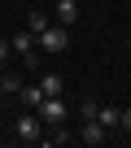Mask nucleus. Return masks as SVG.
I'll list each match as a JSON object with an SVG mask.
<instances>
[{
  "mask_svg": "<svg viewBox=\"0 0 131 148\" xmlns=\"http://www.w3.org/2000/svg\"><path fill=\"white\" fill-rule=\"evenodd\" d=\"M0 96H5V83H0Z\"/></svg>",
  "mask_w": 131,
  "mask_h": 148,
  "instance_id": "nucleus-15",
  "label": "nucleus"
},
{
  "mask_svg": "<svg viewBox=\"0 0 131 148\" xmlns=\"http://www.w3.org/2000/svg\"><path fill=\"white\" fill-rule=\"evenodd\" d=\"M122 131H127V135H131V105H127V109H122Z\"/></svg>",
  "mask_w": 131,
  "mask_h": 148,
  "instance_id": "nucleus-14",
  "label": "nucleus"
},
{
  "mask_svg": "<svg viewBox=\"0 0 131 148\" xmlns=\"http://www.w3.org/2000/svg\"><path fill=\"white\" fill-rule=\"evenodd\" d=\"M96 109H101V105H96L92 96H88V100H79V118H96Z\"/></svg>",
  "mask_w": 131,
  "mask_h": 148,
  "instance_id": "nucleus-12",
  "label": "nucleus"
},
{
  "mask_svg": "<svg viewBox=\"0 0 131 148\" xmlns=\"http://www.w3.org/2000/svg\"><path fill=\"white\" fill-rule=\"evenodd\" d=\"M39 48L44 52H66L70 48V26H61V22H48V31H39Z\"/></svg>",
  "mask_w": 131,
  "mask_h": 148,
  "instance_id": "nucleus-2",
  "label": "nucleus"
},
{
  "mask_svg": "<svg viewBox=\"0 0 131 148\" xmlns=\"http://www.w3.org/2000/svg\"><path fill=\"white\" fill-rule=\"evenodd\" d=\"M18 100H22L26 109H39V100H44V87H39V83H22V92H18Z\"/></svg>",
  "mask_w": 131,
  "mask_h": 148,
  "instance_id": "nucleus-8",
  "label": "nucleus"
},
{
  "mask_svg": "<svg viewBox=\"0 0 131 148\" xmlns=\"http://www.w3.org/2000/svg\"><path fill=\"white\" fill-rule=\"evenodd\" d=\"M26 31L39 39V31H48V13H39V9H31V18H26Z\"/></svg>",
  "mask_w": 131,
  "mask_h": 148,
  "instance_id": "nucleus-10",
  "label": "nucleus"
},
{
  "mask_svg": "<svg viewBox=\"0 0 131 148\" xmlns=\"http://www.w3.org/2000/svg\"><path fill=\"white\" fill-rule=\"evenodd\" d=\"M13 131H18V139H22V144H39V139H44V122H39V113H35V109H26V113L13 122Z\"/></svg>",
  "mask_w": 131,
  "mask_h": 148,
  "instance_id": "nucleus-3",
  "label": "nucleus"
},
{
  "mask_svg": "<svg viewBox=\"0 0 131 148\" xmlns=\"http://www.w3.org/2000/svg\"><path fill=\"white\" fill-rule=\"evenodd\" d=\"M9 57H13V44H9V39H0V65H9Z\"/></svg>",
  "mask_w": 131,
  "mask_h": 148,
  "instance_id": "nucleus-13",
  "label": "nucleus"
},
{
  "mask_svg": "<svg viewBox=\"0 0 131 148\" xmlns=\"http://www.w3.org/2000/svg\"><path fill=\"white\" fill-rule=\"evenodd\" d=\"M0 83H5V92H13V96H18V92H22V74H5Z\"/></svg>",
  "mask_w": 131,
  "mask_h": 148,
  "instance_id": "nucleus-11",
  "label": "nucleus"
},
{
  "mask_svg": "<svg viewBox=\"0 0 131 148\" xmlns=\"http://www.w3.org/2000/svg\"><path fill=\"white\" fill-rule=\"evenodd\" d=\"M57 22L61 26H74L79 22V0H57Z\"/></svg>",
  "mask_w": 131,
  "mask_h": 148,
  "instance_id": "nucleus-7",
  "label": "nucleus"
},
{
  "mask_svg": "<svg viewBox=\"0 0 131 148\" xmlns=\"http://www.w3.org/2000/svg\"><path fill=\"white\" fill-rule=\"evenodd\" d=\"M35 113H39V122H44V126L52 131V126H61V122H66V113H70V105H66V96H44Z\"/></svg>",
  "mask_w": 131,
  "mask_h": 148,
  "instance_id": "nucleus-1",
  "label": "nucleus"
},
{
  "mask_svg": "<svg viewBox=\"0 0 131 148\" xmlns=\"http://www.w3.org/2000/svg\"><path fill=\"white\" fill-rule=\"evenodd\" d=\"M105 135H109V131H105V126H101L96 118H83V126H79V135H74V139H79V144H92V148H96V144H105Z\"/></svg>",
  "mask_w": 131,
  "mask_h": 148,
  "instance_id": "nucleus-5",
  "label": "nucleus"
},
{
  "mask_svg": "<svg viewBox=\"0 0 131 148\" xmlns=\"http://www.w3.org/2000/svg\"><path fill=\"white\" fill-rule=\"evenodd\" d=\"M9 44H13V57H18V61H22L26 70H35V44H39V39H35L31 31H18V35H13Z\"/></svg>",
  "mask_w": 131,
  "mask_h": 148,
  "instance_id": "nucleus-4",
  "label": "nucleus"
},
{
  "mask_svg": "<svg viewBox=\"0 0 131 148\" xmlns=\"http://www.w3.org/2000/svg\"><path fill=\"white\" fill-rule=\"evenodd\" d=\"M96 122L114 135V131H122V109H118V105H101V109H96Z\"/></svg>",
  "mask_w": 131,
  "mask_h": 148,
  "instance_id": "nucleus-6",
  "label": "nucleus"
},
{
  "mask_svg": "<svg viewBox=\"0 0 131 148\" xmlns=\"http://www.w3.org/2000/svg\"><path fill=\"white\" fill-rule=\"evenodd\" d=\"M35 83L44 87V96H66V83H61V74H39Z\"/></svg>",
  "mask_w": 131,
  "mask_h": 148,
  "instance_id": "nucleus-9",
  "label": "nucleus"
}]
</instances>
